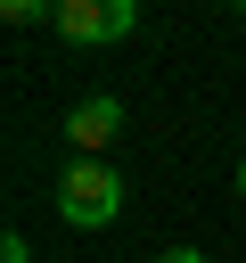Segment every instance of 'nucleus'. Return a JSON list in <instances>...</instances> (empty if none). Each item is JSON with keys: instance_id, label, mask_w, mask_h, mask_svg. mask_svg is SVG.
Masks as SVG:
<instances>
[{"instance_id": "f257e3e1", "label": "nucleus", "mask_w": 246, "mask_h": 263, "mask_svg": "<svg viewBox=\"0 0 246 263\" xmlns=\"http://www.w3.org/2000/svg\"><path fill=\"white\" fill-rule=\"evenodd\" d=\"M123 173L107 164V156H74L66 173H57V214L74 222V230H107L115 214H123Z\"/></svg>"}, {"instance_id": "f03ea898", "label": "nucleus", "mask_w": 246, "mask_h": 263, "mask_svg": "<svg viewBox=\"0 0 246 263\" xmlns=\"http://www.w3.org/2000/svg\"><path fill=\"white\" fill-rule=\"evenodd\" d=\"M57 41H74V49H98V41H123L131 25H139V0H57Z\"/></svg>"}, {"instance_id": "7ed1b4c3", "label": "nucleus", "mask_w": 246, "mask_h": 263, "mask_svg": "<svg viewBox=\"0 0 246 263\" xmlns=\"http://www.w3.org/2000/svg\"><path fill=\"white\" fill-rule=\"evenodd\" d=\"M66 140H74V156H107V148L123 140V99H115V90H90V99L66 115Z\"/></svg>"}, {"instance_id": "20e7f679", "label": "nucleus", "mask_w": 246, "mask_h": 263, "mask_svg": "<svg viewBox=\"0 0 246 263\" xmlns=\"http://www.w3.org/2000/svg\"><path fill=\"white\" fill-rule=\"evenodd\" d=\"M0 16L8 25H41V16H57V0H0Z\"/></svg>"}, {"instance_id": "39448f33", "label": "nucleus", "mask_w": 246, "mask_h": 263, "mask_svg": "<svg viewBox=\"0 0 246 263\" xmlns=\"http://www.w3.org/2000/svg\"><path fill=\"white\" fill-rule=\"evenodd\" d=\"M0 263H33V247H25V230H8V238H0Z\"/></svg>"}, {"instance_id": "423d86ee", "label": "nucleus", "mask_w": 246, "mask_h": 263, "mask_svg": "<svg viewBox=\"0 0 246 263\" xmlns=\"http://www.w3.org/2000/svg\"><path fill=\"white\" fill-rule=\"evenodd\" d=\"M156 263H205V255H197V247H172V255H156Z\"/></svg>"}, {"instance_id": "0eeeda50", "label": "nucleus", "mask_w": 246, "mask_h": 263, "mask_svg": "<svg viewBox=\"0 0 246 263\" xmlns=\"http://www.w3.org/2000/svg\"><path fill=\"white\" fill-rule=\"evenodd\" d=\"M238 197H246V156H238Z\"/></svg>"}, {"instance_id": "6e6552de", "label": "nucleus", "mask_w": 246, "mask_h": 263, "mask_svg": "<svg viewBox=\"0 0 246 263\" xmlns=\"http://www.w3.org/2000/svg\"><path fill=\"white\" fill-rule=\"evenodd\" d=\"M230 8H246V0H230Z\"/></svg>"}]
</instances>
